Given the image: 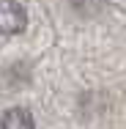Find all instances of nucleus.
<instances>
[{
  "label": "nucleus",
  "mask_w": 126,
  "mask_h": 129,
  "mask_svg": "<svg viewBox=\"0 0 126 129\" xmlns=\"http://www.w3.org/2000/svg\"><path fill=\"white\" fill-rule=\"evenodd\" d=\"M27 27V11L17 0H0V36H17Z\"/></svg>",
  "instance_id": "obj_1"
},
{
  "label": "nucleus",
  "mask_w": 126,
  "mask_h": 129,
  "mask_svg": "<svg viewBox=\"0 0 126 129\" xmlns=\"http://www.w3.org/2000/svg\"><path fill=\"white\" fill-rule=\"evenodd\" d=\"M0 129H36L33 113L25 110V107H11V110L3 113V118H0Z\"/></svg>",
  "instance_id": "obj_2"
}]
</instances>
